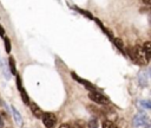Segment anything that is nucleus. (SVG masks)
<instances>
[{"label":"nucleus","mask_w":151,"mask_h":128,"mask_svg":"<svg viewBox=\"0 0 151 128\" xmlns=\"http://www.w3.org/2000/svg\"><path fill=\"white\" fill-rule=\"evenodd\" d=\"M127 53H129L130 58L133 62L138 63V64H146L147 63L146 58H145V53L143 51V46H140V45H136L133 47L129 46L127 47Z\"/></svg>","instance_id":"f257e3e1"},{"label":"nucleus","mask_w":151,"mask_h":128,"mask_svg":"<svg viewBox=\"0 0 151 128\" xmlns=\"http://www.w3.org/2000/svg\"><path fill=\"white\" fill-rule=\"evenodd\" d=\"M41 120L46 128H54L55 122H57V117L53 113H42Z\"/></svg>","instance_id":"f03ea898"},{"label":"nucleus","mask_w":151,"mask_h":128,"mask_svg":"<svg viewBox=\"0 0 151 128\" xmlns=\"http://www.w3.org/2000/svg\"><path fill=\"white\" fill-rule=\"evenodd\" d=\"M88 97H90L93 102L99 103V104H106V103H109L107 97L104 96V95H101V94L98 92V91H91V92L88 94Z\"/></svg>","instance_id":"7ed1b4c3"},{"label":"nucleus","mask_w":151,"mask_h":128,"mask_svg":"<svg viewBox=\"0 0 151 128\" xmlns=\"http://www.w3.org/2000/svg\"><path fill=\"white\" fill-rule=\"evenodd\" d=\"M132 123H133L134 127H142V126H145V124L147 123V115H146L145 113L139 111V113L136 114V116L133 117Z\"/></svg>","instance_id":"20e7f679"},{"label":"nucleus","mask_w":151,"mask_h":128,"mask_svg":"<svg viewBox=\"0 0 151 128\" xmlns=\"http://www.w3.org/2000/svg\"><path fill=\"white\" fill-rule=\"evenodd\" d=\"M29 108H31L32 114H33L35 117L41 119V116H42V110L38 107V104H37V103H34V102H29Z\"/></svg>","instance_id":"39448f33"},{"label":"nucleus","mask_w":151,"mask_h":128,"mask_svg":"<svg viewBox=\"0 0 151 128\" xmlns=\"http://www.w3.org/2000/svg\"><path fill=\"white\" fill-rule=\"evenodd\" d=\"M143 51L145 53V58H146V62L150 60V57H151V44L150 41H145L144 45H143Z\"/></svg>","instance_id":"423d86ee"},{"label":"nucleus","mask_w":151,"mask_h":128,"mask_svg":"<svg viewBox=\"0 0 151 128\" xmlns=\"http://www.w3.org/2000/svg\"><path fill=\"white\" fill-rule=\"evenodd\" d=\"M138 82L142 87H146L147 85V75L145 71H140L138 73Z\"/></svg>","instance_id":"0eeeda50"},{"label":"nucleus","mask_w":151,"mask_h":128,"mask_svg":"<svg viewBox=\"0 0 151 128\" xmlns=\"http://www.w3.org/2000/svg\"><path fill=\"white\" fill-rule=\"evenodd\" d=\"M11 109H12V113H13V116H14V120H15V122L19 124V126H22V117H21V115H20V113L12 105L11 107Z\"/></svg>","instance_id":"6e6552de"},{"label":"nucleus","mask_w":151,"mask_h":128,"mask_svg":"<svg viewBox=\"0 0 151 128\" xmlns=\"http://www.w3.org/2000/svg\"><path fill=\"white\" fill-rule=\"evenodd\" d=\"M8 69L11 70V75H15L17 76V68H15V62L13 57L8 58Z\"/></svg>","instance_id":"1a4fd4ad"},{"label":"nucleus","mask_w":151,"mask_h":128,"mask_svg":"<svg viewBox=\"0 0 151 128\" xmlns=\"http://www.w3.org/2000/svg\"><path fill=\"white\" fill-rule=\"evenodd\" d=\"M1 71H2V73H4V76H5V78H6V79H9V78H11L9 69H8V68H7V65H6L5 63H2V62H1Z\"/></svg>","instance_id":"9d476101"},{"label":"nucleus","mask_w":151,"mask_h":128,"mask_svg":"<svg viewBox=\"0 0 151 128\" xmlns=\"http://www.w3.org/2000/svg\"><path fill=\"white\" fill-rule=\"evenodd\" d=\"M18 90L20 91V95H21V98H22V101H24V103H25V104H28V103H29V98H28V95L26 94V91H25V89H24V87H21V88H19Z\"/></svg>","instance_id":"9b49d317"},{"label":"nucleus","mask_w":151,"mask_h":128,"mask_svg":"<svg viewBox=\"0 0 151 128\" xmlns=\"http://www.w3.org/2000/svg\"><path fill=\"white\" fill-rule=\"evenodd\" d=\"M114 45L122 51V52H124V43H123V40L120 39V38H114Z\"/></svg>","instance_id":"f8f14e48"},{"label":"nucleus","mask_w":151,"mask_h":128,"mask_svg":"<svg viewBox=\"0 0 151 128\" xmlns=\"http://www.w3.org/2000/svg\"><path fill=\"white\" fill-rule=\"evenodd\" d=\"M138 103H139V105H142V108H145V109H150L151 108V102L149 100H142Z\"/></svg>","instance_id":"ddd939ff"},{"label":"nucleus","mask_w":151,"mask_h":128,"mask_svg":"<svg viewBox=\"0 0 151 128\" xmlns=\"http://www.w3.org/2000/svg\"><path fill=\"white\" fill-rule=\"evenodd\" d=\"M4 43H5V50H6V52L7 53H9L11 52V40H9V38H7V37H5L4 38Z\"/></svg>","instance_id":"4468645a"},{"label":"nucleus","mask_w":151,"mask_h":128,"mask_svg":"<svg viewBox=\"0 0 151 128\" xmlns=\"http://www.w3.org/2000/svg\"><path fill=\"white\" fill-rule=\"evenodd\" d=\"M103 128H117V127H116V124L113 122L106 120V121L103 122Z\"/></svg>","instance_id":"2eb2a0df"},{"label":"nucleus","mask_w":151,"mask_h":128,"mask_svg":"<svg viewBox=\"0 0 151 128\" xmlns=\"http://www.w3.org/2000/svg\"><path fill=\"white\" fill-rule=\"evenodd\" d=\"M87 127L88 128H97L98 127V122H97V120H91L88 123H87Z\"/></svg>","instance_id":"dca6fc26"},{"label":"nucleus","mask_w":151,"mask_h":128,"mask_svg":"<svg viewBox=\"0 0 151 128\" xmlns=\"http://www.w3.org/2000/svg\"><path fill=\"white\" fill-rule=\"evenodd\" d=\"M78 11H79V12H81V14H83V15H86L87 18L92 19V15H91V14H90L88 12H86V11H83V9H79V8H78Z\"/></svg>","instance_id":"f3484780"},{"label":"nucleus","mask_w":151,"mask_h":128,"mask_svg":"<svg viewBox=\"0 0 151 128\" xmlns=\"http://www.w3.org/2000/svg\"><path fill=\"white\" fill-rule=\"evenodd\" d=\"M0 37H2V38L6 37V34H5V30H4L2 25H0Z\"/></svg>","instance_id":"a211bd4d"},{"label":"nucleus","mask_w":151,"mask_h":128,"mask_svg":"<svg viewBox=\"0 0 151 128\" xmlns=\"http://www.w3.org/2000/svg\"><path fill=\"white\" fill-rule=\"evenodd\" d=\"M59 128H71V127H70L68 124H66V123H64V124H61V126H60Z\"/></svg>","instance_id":"6ab92c4d"},{"label":"nucleus","mask_w":151,"mask_h":128,"mask_svg":"<svg viewBox=\"0 0 151 128\" xmlns=\"http://www.w3.org/2000/svg\"><path fill=\"white\" fill-rule=\"evenodd\" d=\"M142 1H143L145 5H150V4H151V0H142Z\"/></svg>","instance_id":"aec40b11"},{"label":"nucleus","mask_w":151,"mask_h":128,"mask_svg":"<svg viewBox=\"0 0 151 128\" xmlns=\"http://www.w3.org/2000/svg\"><path fill=\"white\" fill-rule=\"evenodd\" d=\"M145 128H151V127H150V126H149V124H147V126H146V127H145Z\"/></svg>","instance_id":"412c9836"}]
</instances>
